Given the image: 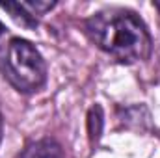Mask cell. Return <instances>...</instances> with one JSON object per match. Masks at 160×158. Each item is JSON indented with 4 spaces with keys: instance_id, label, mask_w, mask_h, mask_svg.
<instances>
[{
    "instance_id": "obj_1",
    "label": "cell",
    "mask_w": 160,
    "mask_h": 158,
    "mask_svg": "<svg viewBox=\"0 0 160 158\" xmlns=\"http://www.w3.org/2000/svg\"><path fill=\"white\" fill-rule=\"evenodd\" d=\"M84 28L102 52L121 63H136L151 56V34L145 22L130 9L108 7L97 11L86 19Z\"/></svg>"
},
{
    "instance_id": "obj_2",
    "label": "cell",
    "mask_w": 160,
    "mask_h": 158,
    "mask_svg": "<svg viewBox=\"0 0 160 158\" xmlns=\"http://www.w3.org/2000/svg\"><path fill=\"white\" fill-rule=\"evenodd\" d=\"M4 78L21 93H34L47 82V63L41 52L28 39L11 37L0 54Z\"/></svg>"
},
{
    "instance_id": "obj_3",
    "label": "cell",
    "mask_w": 160,
    "mask_h": 158,
    "mask_svg": "<svg viewBox=\"0 0 160 158\" xmlns=\"http://www.w3.org/2000/svg\"><path fill=\"white\" fill-rule=\"evenodd\" d=\"M19 158H65V155L58 141L50 138H43L26 145V149L19 155Z\"/></svg>"
},
{
    "instance_id": "obj_4",
    "label": "cell",
    "mask_w": 160,
    "mask_h": 158,
    "mask_svg": "<svg viewBox=\"0 0 160 158\" xmlns=\"http://www.w3.org/2000/svg\"><path fill=\"white\" fill-rule=\"evenodd\" d=\"M0 7L9 11L11 19L15 22H19L21 26H26V28H34L38 26V19L22 6V2H0Z\"/></svg>"
},
{
    "instance_id": "obj_5",
    "label": "cell",
    "mask_w": 160,
    "mask_h": 158,
    "mask_svg": "<svg viewBox=\"0 0 160 158\" xmlns=\"http://www.w3.org/2000/svg\"><path fill=\"white\" fill-rule=\"evenodd\" d=\"M88 130H89L91 141H97L101 138V132H102V108L99 104H95L88 114Z\"/></svg>"
},
{
    "instance_id": "obj_6",
    "label": "cell",
    "mask_w": 160,
    "mask_h": 158,
    "mask_svg": "<svg viewBox=\"0 0 160 158\" xmlns=\"http://www.w3.org/2000/svg\"><path fill=\"white\" fill-rule=\"evenodd\" d=\"M22 6L36 17V15H41V13L52 9L56 6V2H22Z\"/></svg>"
},
{
    "instance_id": "obj_7",
    "label": "cell",
    "mask_w": 160,
    "mask_h": 158,
    "mask_svg": "<svg viewBox=\"0 0 160 158\" xmlns=\"http://www.w3.org/2000/svg\"><path fill=\"white\" fill-rule=\"evenodd\" d=\"M2 136H4V119H2V114H0V141H2Z\"/></svg>"
},
{
    "instance_id": "obj_8",
    "label": "cell",
    "mask_w": 160,
    "mask_h": 158,
    "mask_svg": "<svg viewBox=\"0 0 160 158\" xmlns=\"http://www.w3.org/2000/svg\"><path fill=\"white\" fill-rule=\"evenodd\" d=\"M6 32H8V28H6V26H4V24L0 22V41H2V37L6 36Z\"/></svg>"
},
{
    "instance_id": "obj_9",
    "label": "cell",
    "mask_w": 160,
    "mask_h": 158,
    "mask_svg": "<svg viewBox=\"0 0 160 158\" xmlns=\"http://www.w3.org/2000/svg\"><path fill=\"white\" fill-rule=\"evenodd\" d=\"M153 6H155V7H157V9H158V11H160V2H155Z\"/></svg>"
}]
</instances>
